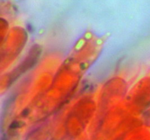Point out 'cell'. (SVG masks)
<instances>
[{"label":"cell","instance_id":"6da1fadb","mask_svg":"<svg viewBox=\"0 0 150 140\" xmlns=\"http://www.w3.org/2000/svg\"><path fill=\"white\" fill-rule=\"evenodd\" d=\"M21 124L19 122H13L11 126H10V128H18L19 126H21Z\"/></svg>","mask_w":150,"mask_h":140},{"label":"cell","instance_id":"7a4b0ae2","mask_svg":"<svg viewBox=\"0 0 150 140\" xmlns=\"http://www.w3.org/2000/svg\"><path fill=\"white\" fill-rule=\"evenodd\" d=\"M28 112H29L28 110V109H25V110L23 112L22 115H23V116H26V115H27Z\"/></svg>","mask_w":150,"mask_h":140}]
</instances>
